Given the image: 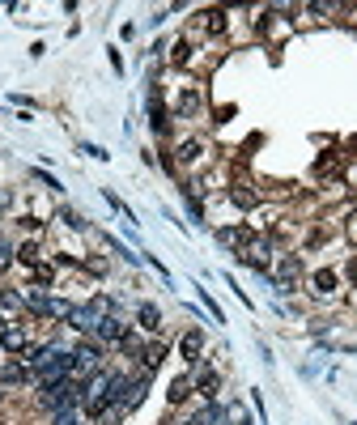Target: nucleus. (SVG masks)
I'll return each instance as SVG.
<instances>
[{
    "instance_id": "nucleus-1",
    "label": "nucleus",
    "mask_w": 357,
    "mask_h": 425,
    "mask_svg": "<svg viewBox=\"0 0 357 425\" xmlns=\"http://www.w3.org/2000/svg\"><path fill=\"white\" fill-rule=\"evenodd\" d=\"M38 404L47 413H64V409H81V383L77 379H55L38 387Z\"/></svg>"
},
{
    "instance_id": "nucleus-2",
    "label": "nucleus",
    "mask_w": 357,
    "mask_h": 425,
    "mask_svg": "<svg viewBox=\"0 0 357 425\" xmlns=\"http://www.w3.org/2000/svg\"><path fill=\"white\" fill-rule=\"evenodd\" d=\"M102 358H106V345H102V341H94V336L81 341V345L72 349V379L85 383L89 375H98V370H102Z\"/></svg>"
},
{
    "instance_id": "nucleus-3",
    "label": "nucleus",
    "mask_w": 357,
    "mask_h": 425,
    "mask_svg": "<svg viewBox=\"0 0 357 425\" xmlns=\"http://www.w3.org/2000/svg\"><path fill=\"white\" fill-rule=\"evenodd\" d=\"M123 336H128V324H123L119 315H102V319H98L94 341H102V345H123Z\"/></svg>"
},
{
    "instance_id": "nucleus-4",
    "label": "nucleus",
    "mask_w": 357,
    "mask_h": 425,
    "mask_svg": "<svg viewBox=\"0 0 357 425\" xmlns=\"http://www.w3.org/2000/svg\"><path fill=\"white\" fill-rule=\"evenodd\" d=\"M98 319H102V315H98L94 307H72V311H68V328H77V332H85V336L98 332Z\"/></svg>"
},
{
    "instance_id": "nucleus-5",
    "label": "nucleus",
    "mask_w": 357,
    "mask_h": 425,
    "mask_svg": "<svg viewBox=\"0 0 357 425\" xmlns=\"http://www.w3.org/2000/svg\"><path fill=\"white\" fill-rule=\"evenodd\" d=\"M0 345H4L9 353H26V349H30V332H26V328H4V332H0Z\"/></svg>"
},
{
    "instance_id": "nucleus-6",
    "label": "nucleus",
    "mask_w": 357,
    "mask_h": 425,
    "mask_svg": "<svg viewBox=\"0 0 357 425\" xmlns=\"http://www.w3.org/2000/svg\"><path fill=\"white\" fill-rule=\"evenodd\" d=\"M136 353H141V362H145V375H149V370H158V366H162V358H166V345H162V341H149V345H141Z\"/></svg>"
},
{
    "instance_id": "nucleus-7",
    "label": "nucleus",
    "mask_w": 357,
    "mask_h": 425,
    "mask_svg": "<svg viewBox=\"0 0 357 425\" xmlns=\"http://www.w3.org/2000/svg\"><path fill=\"white\" fill-rule=\"evenodd\" d=\"M136 319H141L145 332H158V328H162V311H158L153 302H141V307H136Z\"/></svg>"
},
{
    "instance_id": "nucleus-8",
    "label": "nucleus",
    "mask_w": 357,
    "mask_h": 425,
    "mask_svg": "<svg viewBox=\"0 0 357 425\" xmlns=\"http://www.w3.org/2000/svg\"><path fill=\"white\" fill-rule=\"evenodd\" d=\"M21 311H26V298H21V294H0V324H4V319H17Z\"/></svg>"
},
{
    "instance_id": "nucleus-9",
    "label": "nucleus",
    "mask_w": 357,
    "mask_h": 425,
    "mask_svg": "<svg viewBox=\"0 0 357 425\" xmlns=\"http://www.w3.org/2000/svg\"><path fill=\"white\" fill-rule=\"evenodd\" d=\"M200 345H204V336H200V332H187V336H183V358H187L192 366L200 362Z\"/></svg>"
},
{
    "instance_id": "nucleus-10",
    "label": "nucleus",
    "mask_w": 357,
    "mask_h": 425,
    "mask_svg": "<svg viewBox=\"0 0 357 425\" xmlns=\"http://www.w3.org/2000/svg\"><path fill=\"white\" fill-rule=\"evenodd\" d=\"M187 396H192V379L183 375V379H175V383H170V404H183Z\"/></svg>"
},
{
    "instance_id": "nucleus-11",
    "label": "nucleus",
    "mask_w": 357,
    "mask_h": 425,
    "mask_svg": "<svg viewBox=\"0 0 357 425\" xmlns=\"http://www.w3.org/2000/svg\"><path fill=\"white\" fill-rule=\"evenodd\" d=\"M51 425H85L81 409H64V413H51Z\"/></svg>"
},
{
    "instance_id": "nucleus-12",
    "label": "nucleus",
    "mask_w": 357,
    "mask_h": 425,
    "mask_svg": "<svg viewBox=\"0 0 357 425\" xmlns=\"http://www.w3.org/2000/svg\"><path fill=\"white\" fill-rule=\"evenodd\" d=\"M60 221H64V226H72V230H85V221H81L72 209H60Z\"/></svg>"
},
{
    "instance_id": "nucleus-13",
    "label": "nucleus",
    "mask_w": 357,
    "mask_h": 425,
    "mask_svg": "<svg viewBox=\"0 0 357 425\" xmlns=\"http://www.w3.org/2000/svg\"><path fill=\"white\" fill-rule=\"evenodd\" d=\"M17 260H21V264H38V247H34V243H26V247L17 251Z\"/></svg>"
},
{
    "instance_id": "nucleus-14",
    "label": "nucleus",
    "mask_w": 357,
    "mask_h": 425,
    "mask_svg": "<svg viewBox=\"0 0 357 425\" xmlns=\"http://www.w3.org/2000/svg\"><path fill=\"white\" fill-rule=\"evenodd\" d=\"M230 196H234V200H238V204H243V209H251V204H256V192H243V187H234V192H230Z\"/></svg>"
},
{
    "instance_id": "nucleus-15",
    "label": "nucleus",
    "mask_w": 357,
    "mask_h": 425,
    "mask_svg": "<svg viewBox=\"0 0 357 425\" xmlns=\"http://www.w3.org/2000/svg\"><path fill=\"white\" fill-rule=\"evenodd\" d=\"M13 255H17V251H13V247H9V243H4V238H0V272H4V268H9V264H13Z\"/></svg>"
},
{
    "instance_id": "nucleus-16",
    "label": "nucleus",
    "mask_w": 357,
    "mask_h": 425,
    "mask_svg": "<svg viewBox=\"0 0 357 425\" xmlns=\"http://www.w3.org/2000/svg\"><path fill=\"white\" fill-rule=\"evenodd\" d=\"M196 153H200V145H196V140H187V145H183V149H179V158H183V162H192V158H196Z\"/></svg>"
}]
</instances>
